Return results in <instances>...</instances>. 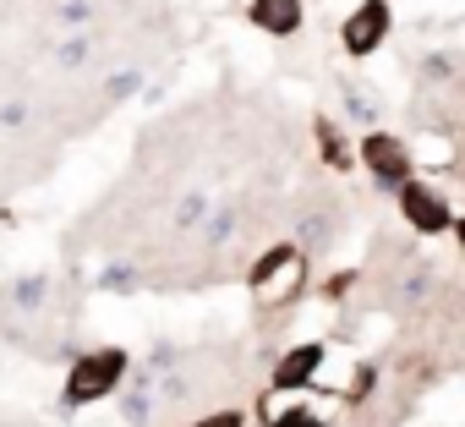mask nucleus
I'll return each instance as SVG.
<instances>
[{
    "mask_svg": "<svg viewBox=\"0 0 465 427\" xmlns=\"http://www.w3.org/2000/svg\"><path fill=\"white\" fill-rule=\"evenodd\" d=\"M421 83H427V88H454V83H460V55H454V50L421 55Z\"/></svg>",
    "mask_w": 465,
    "mask_h": 427,
    "instance_id": "14",
    "label": "nucleus"
},
{
    "mask_svg": "<svg viewBox=\"0 0 465 427\" xmlns=\"http://www.w3.org/2000/svg\"><path fill=\"white\" fill-rule=\"evenodd\" d=\"M186 427H247V411H213V416H197V422H186Z\"/></svg>",
    "mask_w": 465,
    "mask_h": 427,
    "instance_id": "22",
    "label": "nucleus"
},
{
    "mask_svg": "<svg viewBox=\"0 0 465 427\" xmlns=\"http://www.w3.org/2000/svg\"><path fill=\"white\" fill-rule=\"evenodd\" d=\"M94 291H104V296H132V291H143V269H137V263H104V269L94 274Z\"/></svg>",
    "mask_w": 465,
    "mask_h": 427,
    "instance_id": "13",
    "label": "nucleus"
},
{
    "mask_svg": "<svg viewBox=\"0 0 465 427\" xmlns=\"http://www.w3.org/2000/svg\"><path fill=\"white\" fill-rule=\"evenodd\" d=\"M372 383H378V362H361V367L351 372V389H345V400H367V394H372Z\"/></svg>",
    "mask_w": 465,
    "mask_h": 427,
    "instance_id": "21",
    "label": "nucleus"
},
{
    "mask_svg": "<svg viewBox=\"0 0 465 427\" xmlns=\"http://www.w3.org/2000/svg\"><path fill=\"white\" fill-rule=\"evenodd\" d=\"M356 164H367V175H372L378 192H394L405 175H416L411 143L394 137V132H378V126H367V137H361V148H356Z\"/></svg>",
    "mask_w": 465,
    "mask_h": 427,
    "instance_id": "5",
    "label": "nucleus"
},
{
    "mask_svg": "<svg viewBox=\"0 0 465 427\" xmlns=\"http://www.w3.org/2000/svg\"><path fill=\"white\" fill-rule=\"evenodd\" d=\"M334 411L340 405L329 394H318L312 383H302V389H269L263 405H258L263 427H334Z\"/></svg>",
    "mask_w": 465,
    "mask_h": 427,
    "instance_id": "4",
    "label": "nucleus"
},
{
    "mask_svg": "<svg viewBox=\"0 0 465 427\" xmlns=\"http://www.w3.org/2000/svg\"><path fill=\"white\" fill-rule=\"evenodd\" d=\"M208 208H213V203H208L203 192H186L181 208H175V231H197V225L208 220Z\"/></svg>",
    "mask_w": 465,
    "mask_h": 427,
    "instance_id": "18",
    "label": "nucleus"
},
{
    "mask_svg": "<svg viewBox=\"0 0 465 427\" xmlns=\"http://www.w3.org/2000/svg\"><path fill=\"white\" fill-rule=\"evenodd\" d=\"M132 367V351L121 345H94V351H77L72 367H66V383H61V411H83V405H99L121 389Z\"/></svg>",
    "mask_w": 465,
    "mask_h": 427,
    "instance_id": "1",
    "label": "nucleus"
},
{
    "mask_svg": "<svg viewBox=\"0 0 465 427\" xmlns=\"http://www.w3.org/2000/svg\"><path fill=\"white\" fill-rule=\"evenodd\" d=\"M28 121V104L23 99H6V104H0V126H6V132H17Z\"/></svg>",
    "mask_w": 465,
    "mask_h": 427,
    "instance_id": "23",
    "label": "nucleus"
},
{
    "mask_svg": "<svg viewBox=\"0 0 465 427\" xmlns=\"http://www.w3.org/2000/svg\"><path fill=\"white\" fill-rule=\"evenodd\" d=\"M312 137H318V159L334 170V175H345V170H356V154H351V143H345V132L329 121V115H312Z\"/></svg>",
    "mask_w": 465,
    "mask_h": 427,
    "instance_id": "9",
    "label": "nucleus"
},
{
    "mask_svg": "<svg viewBox=\"0 0 465 427\" xmlns=\"http://www.w3.org/2000/svg\"><path fill=\"white\" fill-rule=\"evenodd\" d=\"M143 88H148V72H137V66L104 77V99H110V104H121V99H132V94H143Z\"/></svg>",
    "mask_w": 465,
    "mask_h": 427,
    "instance_id": "16",
    "label": "nucleus"
},
{
    "mask_svg": "<svg viewBox=\"0 0 465 427\" xmlns=\"http://www.w3.org/2000/svg\"><path fill=\"white\" fill-rule=\"evenodd\" d=\"M247 23L269 39H291V34H302L307 6L302 0H247Z\"/></svg>",
    "mask_w": 465,
    "mask_h": 427,
    "instance_id": "7",
    "label": "nucleus"
},
{
    "mask_svg": "<svg viewBox=\"0 0 465 427\" xmlns=\"http://www.w3.org/2000/svg\"><path fill=\"white\" fill-rule=\"evenodd\" d=\"M50 302V274H23L17 285H12V307L17 313H39Z\"/></svg>",
    "mask_w": 465,
    "mask_h": 427,
    "instance_id": "15",
    "label": "nucleus"
},
{
    "mask_svg": "<svg viewBox=\"0 0 465 427\" xmlns=\"http://www.w3.org/2000/svg\"><path fill=\"white\" fill-rule=\"evenodd\" d=\"M351 285H356V269H340V274H329V280H323V291H318V296L334 307V302H345V296H351Z\"/></svg>",
    "mask_w": 465,
    "mask_h": 427,
    "instance_id": "20",
    "label": "nucleus"
},
{
    "mask_svg": "<svg viewBox=\"0 0 465 427\" xmlns=\"http://www.w3.org/2000/svg\"><path fill=\"white\" fill-rule=\"evenodd\" d=\"M236 225H242V203H213V208H208V220L197 225V231H203V247H208V253L230 247Z\"/></svg>",
    "mask_w": 465,
    "mask_h": 427,
    "instance_id": "11",
    "label": "nucleus"
},
{
    "mask_svg": "<svg viewBox=\"0 0 465 427\" xmlns=\"http://www.w3.org/2000/svg\"><path fill=\"white\" fill-rule=\"evenodd\" d=\"M181 367V345H170V340H159V345H148V356H143V372H153V378H164V372H175Z\"/></svg>",
    "mask_w": 465,
    "mask_h": 427,
    "instance_id": "19",
    "label": "nucleus"
},
{
    "mask_svg": "<svg viewBox=\"0 0 465 427\" xmlns=\"http://www.w3.org/2000/svg\"><path fill=\"white\" fill-rule=\"evenodd\" d=\"M394 203H400V220H405L416 236H449V231H460L454 203H449L438 186L416 181V175H405V181L394 186Z\"/></svg>",
    "mask_w": 465,
    "mask_h": 427,
    "instance_id": "3",
    "label": "nucleus"
},
{
    "mask_svg": "<svg viewBox=\"0 0 465 427\" xmlns=\"http://www.w3.org/2000/svg\"><path fill=\"white\" fill-rule=\"evenodd\" d=\"M389 28H394V6H389V0H361V6L340 23V50L351 61H367V55L383 50Z\"/></svg>",
    "mask_w": 465,
    "mask_h": 427,
    "instance_id": "6",
    "label": "nucleus"
},
{
    "mask_svg": "<svg viewBox=\"0 0 465 427\" xmlns=\"http://www.w3.org/2000/svg\"><path fill=\"white\" fill-rule=\"evenodd\" d=\"M302 285H307V253L296 247V242H274L252 269H247V291H252V302L269 313V307H296V296H302Z\"/></svg>",
    "mask_w": 465,
    "mask_h": 427,
    "instance_id": "2",
    "label": "nucleus"
},
{
    "mask_svg": "<svg viewBox=\"0 0 465 427\" xmlns=\"http://www.w3.org/2000/svg\"><path fill=\"white\" fill-rule=\"evenodd\" d=\"M94 12H99V0H61L55 23H61L66 34H77V28H94Z\"/></svg>",
    "mask_w": 465,
    "mask_h": 427,
    "instance_id": "17",
    "label": "nucleus"
},
{
    "mask_svg": "<svg viewBox=\"0 0 465 427\" xmlns=\"http://www.w3.org/2000/svg\"><path fill=\"white\" fill-rule=\"evenodd\" d=\"M318 367H323V345H318V340H307V345H291V351L274 362V378H269V389H302V383H312V378H318Z\"/></svg>",
    "mask_w": 465,
    "mask_h": 427,
    "instance_id": "8",
    "label": "nucleus"
},
{
    "mask_svg": "<svg viewBox=\"0 0 465 427\" xmlns=\"http://www.w3.org/2000/svg\"><path fill=\"white\" fill-rule=\"evenodd\" d=\"M427 285H432V280H427V269H421V274H405V285H400V302H416V296H427Z\"/></svg>",
    "mask_w": 465,
    "mask_h": 427,
    "instance_id": "24",
    "label": "nucleus"
},
{
    "mask_svg": "<svg viewBox=\"0 0 465 427\" xmlns=\"http://www.w3.org/2000/svg\"><path fill=\"white\" fill-rule=\"evenodd\" d=\"M88 61H94V28H77V34H66L55 45V66L61 72H88Z\"/></svg>",
    "mask_w": 465,
    "mask_h": 427,
    "instance_id": "12",
    "label": "nucleus"
},
{
    "mask_svg": "<svg viewBox=\"0 0 465 427\" xmlns=\"http://www.w3.org/2000/svg\"><path fill=\"white\" fill-rule=\"evenodd\" d=\"M340 99H345V121H356V126H378V115H383V99H378L367 83H356V77H340Z\"/></svg>",
    "mask_w": 465,
    "mask_h": 427,
    "instance_id": "10",
    "label": "nucleus"
}]
</instances>
